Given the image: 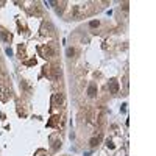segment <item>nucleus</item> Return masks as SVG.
Here are the masks:
<instances>
[{
    "mask_svg": "<svg viewBox=\"0 0 156 156\" xmlns=\"http://www.w3.org/2000/svg\"><path fill=\"white\" fill-rule=\"evenodd\" d=\"M53 101H55L56 105H62V101H64V95H62L61 92L55 94V95H53Z\"/></svg>",
    "mask_w": 156,
    "mask_h": 156,
    "instance_id": "3",
    "label": "nucleus"
},
{
    "mask_svg": "<svg viewBox=\"0 0 156 156\" xmlns=\"http://www.w3.org/2000/svg\"><path fill=\"white\" fill-rule=\"evenodd\" d=\"M98 25H100L98 20H91V22H89V27H91V28H97Z\"/></svg>",
    "mask_w": 156,
    "mask_h": 156,
    "instance_id": "9",
    "label": "nucleus"
},
{
    "mask_svg": "<svg viewBox=\"0 0 156 156\" xmlns=\"http://www.w3.org/2000/svg\"><path fill=\"white\" fill-rule=\"evenodd\" d=\"M87 95L89 97H95L97 95V86L95 84H91V86L87 87Z\"/></svg>",
    "mask_w": 156,
    "mask_h": 156,
    "instance_id": "5",
    "label": "nucleus"
},
{
    "mask_svg": "<svg viewBox=\"0 0 156 156\" xmlns=\"http://www.w3.org/2000/svg\"><path fill=\"white\" fill-rule=\"evenodd\" d=\"M106 145H108V148H114V144L111 142V140H108V142H106Z\"/></svg>",
    "mask_w": 156,
    "mask_h": 156,
    "instance_id": "14",
    "label": "nucleus"
},
{
    "mask_svg": "<svg viewBox=\"0 0 156 156\" xmlns=\"http://www.w3.org/2000/svg\"><path fill=\"white\" fill-rule=\"evenodd\" d=\"M25 64H27V66H33V64H36V59H30V61H27Z\"/></svg>",
    "mask_w": 156,
    "mask_h": 156,
    "instance_id": "11",
    "label": "nucleus"
},
{
    "mask_svg": "<svg viewBox=\"0 0 156 156\" xmlns=\"http://www.w3.org/2000/svg\"><path fill=\"white\" fill-rule=\"evenodd\" d=\"M0 36H2V39H3V41H6V42H9V41H11V35H9L8 31H5V30L0 31Z\"/></svg>",
    "mask_w": 156,
    "mask_h": 156,
    "instance_id": "7",
    "label": "nucleus"
},
{
    "mask_svg": "<svg viewBox=\"0 0 156 156\" xmlns=\"http://www.w3.org/2000/svg\"><path fill=\"white\" fill-rule=\"evenodd\" d=\"M42 52H44V56H53L55 55V50H53L50 45H45V47H42Z\"/></svg>",
    "mask_w": 156,
    "mask_h": 156,
    "instance_id": "2",
    "label": "nucleus"
},
{
    "mask_svg": "<svg viewBox=\"0 0 156 156\" xmlns=\"http://www.w3.org/2000/svg\"><path fill=\"white\" fill-rule=\"evenodd\" d=\"M53 147H55V148H58V147H61V140H56V142L53 144Z\"/></svg>",
    "mask_w": 156,
    "mask_h": 156,
    "instance_id": "13",
    "label": "nucleus"
},
{
    "mask_svg": "<svg viewBox=\"0 0 156 156\" xmlns=\"http://www.w3.org/2000/svg\"><path fill=\"white\" fill-rule=\"evenodd\" d=\"M83 9H84V6L77 5V6L74 8V16H75V17H80V16H81V13H83Z\"/></svg>",
    "mask_w": 156,
    "mask_h": 156,
    "instance_id": "6",
    "label": "nucleus"
},
{
    "mask_svg": "<svg viewBox=\"0 0 156 156\" xmlns=\"http://www.w3.org/2000/svg\"><path fill=\"white\" fill-rule=\"evenodd\" d=\"M66 55H67V56H69V58H72V56H74V55H75V50H74V48H67V50H66Z\"/></svg>",
    "mask_w": 156,
    "mask_h": 156,
    "instance_id": "8",
    "label": "nucleus"
},
{
    "mask_svg": "<svg viewBox=\"0 0 156 156\" xmlns=\"http://www.w3.org/2000/svg\"><path fill=\"white\" fill-rule=\"evenodd\" d=\"M5 52H6V55H8V56H11V55H13V50H11V48H6V50H5Z\"/></svg>",
    "mask_w": 156,
    "mask_h": 156,
    "instance_id": "12",
    "label": "nucleus"
},
{
    "mask_svg": "<svg viewBox=\"0 0 156 156\" xmlns=\"http://www.w3.org/2000/svg\"><path fill=\"white\" fill-rule=\"evenodd\" d=\"M97 144H98V139L97 137H92L91 140H89V145H91V147H95Z\"/></svg>",
    "mask_w": 156,
    "mask_h": 156,
    "instance_id": "10",
    "label": "nucleus"
},
{
    "mask_svg": "<svg viewBox=\"0 0 156 156\" xmlns=\"http://www.w3.org/2000/svg\"><path fill=\"white\" fill-rule=\"evenodd\" d=\"M119 89H120L119 81H117V80H111V81H109V91L113 92V94H117V92H119Z\"/></svg>",
    "mask_w": 156,
    "mask_h": 156,
    "instance_id": "1",
    "label": "nucleus"
},
{
    "mask_svg": "<svg viewBox=\"0 0 156 156\" xmlns=\"http://www.w3.org/2000/svg\"><path fill=\"white\" fill-rule=\"evenodd\" d=\"M52 78L53 80H58V78L61 77V70H59V67H52Z\"/></svg>",
    "mask_w": 156,
    "mask_h": 156,
    "instance_id": "4",
    "label": "nucleus"
}]
</instances>
